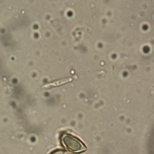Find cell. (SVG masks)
I'll return each mask as SVG.
<instances>
[{"mask_svg": "<svg viewBox=\"0 0 154 154\" xmlns=\"http://www.w3.org/2000/svg\"><path fill=\"white\" fill-rule=\"evenodd\" d=\"M49 154H71L69 152L61 150V149H57L52 152H51Z\"/></svg>", "mask_w": 154, "mask_h": 154, "instance_id": "2", "label": "cell"}, {"mask_svg": "<svg viewBox=\"0 0 154 154\" xmlns=\"http://www.w3.org/2000/svg\"><path fill=\"white\" fill-rule=\"evenodd\" d=\"M61 142L71 152L79 153L86 150V147L83 143L77 137L70 134H64L61 137Z\"/></svg>", "mask_w": 154, "mask_h": 154, "instance_id": "1", "label": "cell"}]
</instances>
